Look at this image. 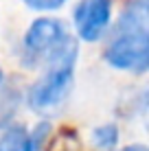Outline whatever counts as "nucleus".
I'll return each instance as SVG.
<instances>
[{"label": "nucleus", "mask_w": 149, "mask_h": 151, "mask_svg": "<svg viewBox=\"0 0 149 151\" xmlns=\"http://www.w3.org/2000/svg\"><path fill=\"white\" fill-rule=\"evenodd\" d=\"M105 44V61L116 70H127L134 75L147 72L149 66V31H147V2L130 0L121 11L119 20L110 29Z\"/></svg>", "instance_id": "obj_1"}, {"label": "nucleus", "mask_w": 149, "mask_h": 151, "mask_svg": "<svg viewBox=\"0 0 149 151\" xmlns=\"http://www.w3.org/2000/svg\"><path fill=\"white\" fill-rule=\"evenodd\" d=\"M24 64L46 68L59 61H77L79 46L68 27L57 18H37L24 33Z\"/></svg>", "instance_id": "obj_2"}, {"label": "nucleus", "mask_w": 149, "mask_h": 151, "mask_svg": "<svg viewBox=\"0 0 149 151\" xmlns=\"http://www.w3.org/2000/svg\"><path fill=\"white\" fill-rule=\"evenodd\" d=\"M42 70V77L31 86L27 94L29 107L37 114H53L57 110H64V103L68 101L73 90L75 61H59Z\"/></svg>", "instance_id": "obj_3"}, {"label": "nucleus", "mask_w": 149, "mask_h": 151, "mask_svg": "<svg viewBox=\"0 0 149 151\" xmlns=\"http://www.w3.org/2000/svg\"><path fill=\"white\" fill-rule=\"evenodd\" d=\"M75 29L83 42H96L105 35L112 20V0H81L75 11Z\"/></svg>", "instance_id": "obj_4"}, {"label": "nucleus", "mask_w": 149, "mask_h": 151, "mask_svg": "<svg viewBox=\"0 0 149 151\" xmlns=\"http://www.w3.org/2000/svg\"><path fill=\"white\" fill-rule=\"evenodd\" d=\"M0 151H31L29 129L24 125H9L0 134Z\"/></svg>", "instance_id": "obj_5"}, {"label": "nucleus", "mask_w": 149, "mask_h": 151, "mask_svg": "<svg viewBox=\"0 0 149 151\" xmlns=\"http://www.w3.org/2000/svg\"><path fill=\"white\" fill-rule=\"evenodd\" d=\"M119 142V127L112 123H105L92 132V145L96 149H114Z\"/></svg>", "instance_id": "obj_6"}, {"label": "nucleus", "mask_w": 149, "mask_h": 151, "mask_svg": "<svg viewBox=\"0 0 149 151\" xmlns=\"http://www.w3.org/2000/svg\"><path fill=\"white\" fill-rule=\"evenodd\" d=\"M48 134H50V123H37L35 129H29V145H31V151H40L44 147V142L48 140Z\"/></svg>", "instance_id": "obj_7"}, {"label": "nucleus", "mask_w": 149, "mask_h": 151, "mask_svg": "<svg viewBox=\"0 0 149 151\" xmlns=\"http://www.w3.org/2000/svg\"><path fill=\"white\" fill-rule=\"evenodd\" d=\"M66 0H24L29 9H35V11H55V9L64 7Z\"/></svg>", "instance_id": "obj_8"}, {"label": "nucleus", "mask_w": 149, "mask_h": 151, "mask_svg": "<svg viewBox=\"0 0 149 151\" xmlns=\"http://www.w3.org/2000/svg\"><path fill=\"white\" fill-rule=\"evenodd\" d=\"M119 151H149L147 147H145V145H127V147H123V149H119Z\"/></svg>", "instance_id": "obj_9"}, {"label": "nucleus", "mask_w": 149, "mask_h": 151, "mask_svg": "<svg viewBox=\"0 0 149 151\" xmlns=\"http://www.w3.org/2000/svg\"><path fill=\"white\" fill-rule=\"evenodd\" d=\"M0 107H2V105H0ZM7 118H9V114H2V110H0V123H4Z\"/></svg>", "instance_id": "obj_10"}, {"label": "nucleus", "mask_w": 149, "mask_h": 151, "mask_svg": "<svg viewBox=\"0 0 149 151\" xmlns=\"http://www.w3.org/2000/svg\"><path fill=\"white\" fill-rule=\"evenodd\" d=\"M2 79H4V75H2V68H0V83H2Z\"/></svg>", "instance_id": "obj_11"}]
</instances>
